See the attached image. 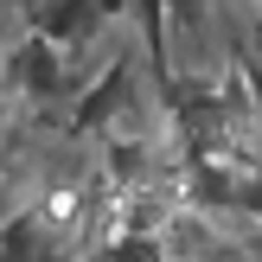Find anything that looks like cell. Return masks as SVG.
Returning a JSON list of instances; mask_svg holds the SVG:
<instances>
[{"label": "cell", "instance_id": "2", "mask_svg": "<svg viewBox=\"0 0 262 262\" xmlns=\"http://www.w3.org/2000/svg\"><path fill=\"white\" fill-rule=\"evenodd\" d=\"M96 19H102L96 0H38V7H32V26H38L45 38H58V45L90 38V32H96Z\"/></svg>", "mask_w": 262, "mask_h": 262}, {"label": "cell", "instance_id": "4", "mask_svg": "<svg viewBox=\"0 0 262 262\" xmlns=\"http://www.w3.org/2000/svg\"><path fill=\"white\" fill-rule=\"evenodd\" d=\"M135 13H141V26H147V45L166 51V0H135Z\"/></svg>", "mask_w": 262, "mask_h": 262}, {"label": "cell", "instance_id": "5", "mask_svg": "<svg viewBox=\"0 0 262 262\" xmlns=\"http://www.w3.org/2000/svg\"><path fill=\"white\" fill-rule=\"evenodd\" d=\"M102 262H160V250H154V237H122V243H109Z\"/></svg>", "mask_w": 262, "mask_h": 262}, {"label": "cell", "instance_id": "3", "mask_svg": "<svg viewBox=\"0 0 262 262\" xmlns=\"http://www.w3.org/2000/svg\"><path fill=\"white\" fill-rule=\"evenodd\" d=\"M122 96V64H115L109 77H102L96 90H90L83 102H77V115H71V128H96V122H109V102Z\"/></svg>", "mask_w": 262, "mask_h": 262}, {"label": "cell", "instance_id": "7", "mask_svg": "<svg viewBox=\"0 0 262 262\" xmlns=\"http://www.w3.org/2000/svg\"><path fill=\"white\" fill-rule=\"evenodd\" d=\"M0 45H7V26H0ZM0 58H7V51H0Z\"/></svg>", "mask_w": 262, "mask_h": 262}, {"label": "cell", "instance_id": "6", "mask_svg": "<svg viewBox=\"0 0 262 262\" xmlns=\"http://www.w3.org/2000/svg\"><path fill=\"white\" fill-rule=\"evenodd\" d=\"M237 211H262V173H250L237 186Z\"/></svg>", "mask_w": 262, "mask_h": 262}, {"label": "cell", "instance_id": "1", "mask_svg": "<svg viewBox=\"0 0 262 262\" xmlns=\"http://www.w3.org/2000/svg\"><path fill=\"white\" fill-rule=\"evenodd\" d=\"M58 51H64L58 38H45L32 26V38H26V45L13 51V64H7V83L19 90V96H38V102L58 96V90H64V58H58Z\"/></svg>", "mask_w": 262, "mask_h": 262}]
</instances>
